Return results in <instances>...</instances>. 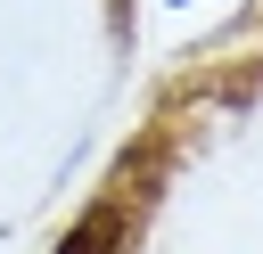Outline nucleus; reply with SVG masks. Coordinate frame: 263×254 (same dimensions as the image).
<instances>
[{
  "label": "nucleus",
  "mask_w": 263,
  "mask_h": 254,
  "mask_svg": "<svg viewBox=\"0 0 263 254\" xmlns=\"http://www.w3.org/2000/svg\"><path fill=\"white\" fill-rule=\"evenodd\" d=\"M115 238H123V213H115V205H99V213L58 246V254H115Z\"/></svg>",
  "instance_id": "f257e3e1"
}]
</instances>
